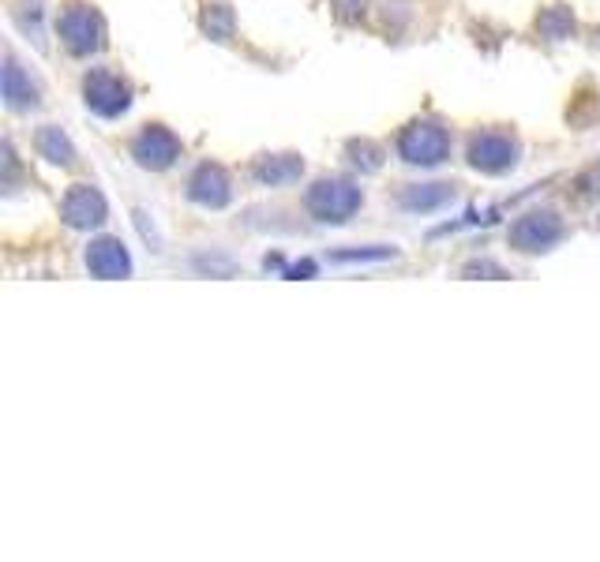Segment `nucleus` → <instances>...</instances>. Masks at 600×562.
<instances>
[{"instance_id": "f257e3e1", "label": "nucleus", "mask_w": 600, "mask_h": 562, "mask_svg": "<svg viewBox=\"0 0 600 562\" xmlns=\"http://www.w3.org/2000/svg\"><path fill=\"white\" fill-rule=\"evenodd\" d=\"M56 38L72 56H94L106 50V19L87 0H69L56 12Z\"/></svg>"}, {"instance_id": "f03ea898", "label": "nucleus", "mask_w": 600, "mask_h": 562, "mask_svg": "<svg viewBox=\"0 0 600 562\" xmlns=\"http://www.w3.org/2000/svg\"><path fill=\"white\" fill-rule=\"evenodd\" d=\"M394 150L406 166H421V169H435L451 158V128L443 120H413L398 131L394 139Z\"/></svg>"}, {"instance_id": "7ed1b4c3", "label": "nucleus", "mask_w": 600, "mask_h": 562, "mask_svg": "<svg viewBox=\"0 0 600 562\" xmlns=\"http://www.w3.org/2000/svg\"><path fill=\"white\" fill-rule=\"evenodd\" d=\"M360 206H365V192L346 177H319L304 192V211L327 225H346Z\"/></svg>"}, {"instance_id": "20e7f679", "label": "nucleus", "mask_w": 600, "mask_h": 562, "mask_svg": "<svg viewBox=\"0 0 600 562\" xmlns=\"http://www.w3.org/2000/svg\"><path fill=\"white\" fill-rule=\"evenodd\" d=\"M518 158H522V142L510 128H484L470 139V147H465V161H470L477 173H488V177L510 173V169L518 166Z\"/></svg>"}, {"instance_id": "39448f33", "label": "nucleus", "mask_w": 600, "mask_h": 562, "mask_svg": "<svg viewBox=\"0 0 600 562\" xmlns=\"http://www.w3.org/2000/svg\"><path fill=\"white\" fill-rule=\"evenodd\" d=\"M564 236H567V225L556 211H529L507 229V244L522 255L551 252Z\"/></svg>"}, {"instance_id": "423d86ee", "label": "nucleus", "mask_w": 600, "mask_h": 562, "mask_svg": "<svg viewBox=\"0 0 600 562\" xmlns=\"http://www.w3.org/2000/svg\"><path fill=\"white\" fill-rule=\"evenodd\" d=\"M83 102L98 117H120L131 106V83L120 72L109 68H91L83 75Z\"/></svg>"}, {"instance_id": "0eeeda50", "label": "nucleus", "mask_w": 600, "mask_h": 562, "mask_svg": "<svg viewBox=\"0 0 600 562\" xmlns=\"http://www.w3.org/2000/svg\"><path fill=\"white\" fill-rule=\"evenodd\" d=\"M128 150L131 158H136V166L150 169V173H161V169H169L185 155V142H180L166 124H143L136 139L128 142Z\"/></svg>"}, {"instance_id": "6e6552de", "label": "nucleus", "mask_w": 600, "mask_h": 562, "mask_svg": "<svg viewBox=\"0 0 600 562\" xmlns=\"http://www.w3.org/2000/svg\"><path fill=\"white\" fill-rule=\"evenodd\" d=\"M61 218L72 229H98L109 218L106 195L94 184H72L61 199Z\"/></svg>"}, {"instance_id": "1a4fd4ad", "label": "nucleus", "mask_w": 600, "mask_h": 562, "mask_svg": "<svg viewBox=\"0 0 600 562\" xmlns=\"http://www.w3.org/2000/svg\"><path fill=\"white\" fill-rule=\"evenodd\" d=\"M188 199L199 206H211V211H222V206L233 199L230 173H225L218 161H203V166L192 173V180H188Z\"/></svg>"}, {"instance_id": "9d476101", "label": "nucleus", "mask_w": 600, "mask_h": 562, "mask_svg": "<svg viewBox=\"0 0 600 562\" xmlns=\"http://www.w3.org/2000/svg\"><path fill=\"white\" fill-rule=\"evenodd\" d=\"M87 271L94 274V278H102V282L128 278V274H131V259H128V252H124L120 241H113V236H102V241H91V247H87Z\"/></svg>"}, {"instance_id": "9b49d317", "label": "nucleus", "mask_w": 600, "mask_h": 562, "mask_svg": "<svg viewBox=\"0 0 600 562\" xmlns=\"http://www.w3.org/2000/svg\"><path fill=\"white\" fill-rule=\"evenodd\" d=\"M301 173H304V161L297 155H263L252 161V177H255V184H263V188L293 184V180H301Z\"/></svg>"}, {"instance_id": "f8f14e48", "label": "nucleus", "mask_w": 600, "mask_h": 562, "mask_svg": "<svg viewBox=\"0 0 600 562\" xmlns=\"http://www.w3.org/2000/svg\"><path fill=\"white\" fill-rule=\"evenodd\" d=\"M4 98H8V109H34L38 102H42L38 83L19 68V61L12 53L4 56Z\"/></svg>"}, {"instance_id": "ddd939ff", "label": "nucleus", "mask_w": 600, "mask_h": 562, "mask_svg": "<svg viewBox=\"0 0 600 562\" xmlns=\"http://www.w3.org/2000/svg\"><path fill=\"white\" fill-rule=\"evenodd\" d=\"M454 195H459V188L454 184H406L402 192H398V203L406 206V211H440V206L454 203Z\"/></svg>"}, {"instance_id": "4468645a", "label": "nucleus", "mask_w": 600, "mask_h": 562, "mask_svg": "<svg viewBox=\"0 0 600 562\" xmlns=\"http://www.w3.org/2000/svg\"><path fill=\"white\" fill-rule=\"evenodd\" d=\"M34 147H38V155H42L45 161H53V166H75V147H72V139L64 136L56 124H45V128H38V136H34Z\"/></svg>"}, {"instance_id": "2eb2a0df", "label": "nucleus", "mask_w": 600, "mask_h": 562, "mask_svg": "<svg viewBox=\"0 0 600 562\" xmlns=\"http://www.w3.org/2000/svg\"><path fill=\"white\" fill-rule=\"evenodd\" d=\"M537 31L545 34L548 42H564V38L575 34V15H570L564 4H556L537 19Z\"/></svg>"}, {"instance_id": "dca6fc26", "label": "nucleus", "mask_w": 600, "mask_h": 562, "mask_svg": "<svg viewBox=\"0 0 600 562\" xmlns=\"http://www.w3.org/2000/svg\"><path fill=\"white\" fill-rule=\"evenodd\" d=\"M203 31L218 38V42H225V38L233 34V12L225 4H207L203 12Z\"/></svg>"}, {"instance_id": "f3484780", "label": "nucleus", "mask_w": 600, "mask_h": 562, "mask_svg": "<svg viewBox=\"0 0 600 562\" xmlns=\"http://www.w3.org/2000/svg\"><path fill=\"white\" fill-rule=\"evenodd\" d=\"M349 161H354L357 169H365V173H379L383 169V147H376V142H349Z\"/></svg>"}, {"instance_id": "a211bd4d", "label": "nucleus", "mask_w": 600, "mask_h": 562, "mask_svg": "<svg viewBox=\"0 0 600 562\" xmlns=\"http://www.w3.org/2000/svg\"><path fill=\"white\" fill-rule=\"evenodd\" d=\"M465 274H495V278H507L503 266H495V263H470L465 266Z\"/></svg>"}, {"instance_id": "6ab92c4d", "label": "nucleus", "mask_w": 600, "mask_h": 562, "mask_svg": "<svg viewBox=\"0 0 600 562\" xmlns=\"http://www.w3.org/2000/svg\"><path fill=\"white\" fill-rule=\"evenodd\" d=\"M597 173H600V166H597Z\"/></svg>"}]
</instances>
